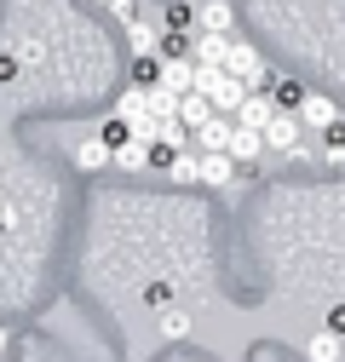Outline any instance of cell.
<instances>
[{
    "label": "cell",
    "instance_id": "1",
    "mask_svg": "<svg viewBox=\"0 0 345 362\" xmlns=\"http://www.w3.org/2000/svg\"><path fill=\"white\" fill-rule=\"evenodd\" d=\"M225 69H230V75H242V81L253 86V93H265V86L276 81V75H271V64L259 58L253 47H242V40H236V47H230V64H225Z\"/></svg>",
    "mask_w": 345,
    "mask_h": 362
},
{
    "label": "cell",
    "instance_id": "2",
    "mask_svg": "<svg viewBox=\"0 0 345 362\" xmlns=\"http://www.w3.org/2000/svg\"><path fill=\"white\" fill-rule=\"evenodd\" d=\"M236 167H242V161H236L230 150H201V185H207V190H230V185H236Z\"/></svg>",
    "mask_w": 345,
    "mask_h": 362
},
{
    "label": "cell",
    "instance_id": "3",
    "mask_svg": "<svg viewBox=\"0 0 345 362\" xmlns=\"http://www.w3.org/2000/svg\"><path fill=\"white\" fill-rule=\"evenodd\" d=\"M299 127H305V121H299L293 110H276V121L265 127V144L276 156H299Z\"/></svg>",
    "mask_w": 345,
    "mask_h": 362
},
{
    "label": "cell",
    "instance_id": "4",
    "mask_svg": "<svg viewBox=\"0 0 345 362\" xmlns=\"http://www.w3.org/2000/svg\"><path fill=\"white\" fill-rule=\"evenodd\" d=\"M247 93H253V86H247L242 75H230V69H219V81H213V86H207V98H213V110H219V115H225V110L236 115Z\"/></svg>",
    "mask_w": 345,
    "mask_h": 362
},
{
    "label": "cell",
    "instance_id": "5",
    "mask_svg": "<svg viewBox=\"0 0 345 362\" xmlns=\"http://www.w3.org/2000/svg\"><path fill=\"white\" fill-rule=\"evenodd\" d=\"M276 110H282V104H276L271 93H247L242 110H236V127H259V132H265V127L276 121Z\"/></svg>",
    "mask_w": 345,
    "mask_h": 362
},
{
    "label": "cell",
    "instance_id": "6",
    "mask_svg": "<svg viewBox=\"0 0 345 362\" xmlns=\"http://www.w3.org/2000/svg\"><path fill=\"white\" fill-rule=\"evenodd\" d=\"M150 167H156V144H144V139L115 144V173H150Z\"/></svg>",
    "mask_w": 345,
    "mask_h": 362
},
{
    "label": "cell",
    "instance_id": "7",
    "mask_svg": "<svg viewBox=\"0 0 345 362\" xmlns=\"http://www.w3.org/2000/svg\"><path fill=\"white\" fill-rule=\"evenodd\" d=\"M230 47H236L230 35H219V29H196V47H190V52H196V64H219V69H225V64H230Z\"/></svg>",
    "mask_w": 345,
    "mask_h": 362
},
{
    "label": "cell",
    "instance_id": "8",
    "mask_svg": "<svg viewBox=\"0 0 345 362\" xmlns=\"http://www.w3.org/2000/svg\"><path fill=\"white\" fill-rule=\"evenodd\" d=\"M299 121H305L311 132H328V127L339 121V104L322 98V93H305V104H299Z\"/></svg>",
    "mask_w": 345,
    "mask_h": 362
},
{
    "label": "cell",
    "instance_id": "9",
    "mask_svg": "<svg viewBox=\"0 0 345 362\" xmlns=\"http://www.w3.org/2000/svg\"><path fill=\"white\" fill-rule=\"evenodd\" d=\"M75 167H81V173H104V167H115V144L104 139V132H98V139H86V144L75 150Z\"/></svg>",
    "mask_w": 345,
    "mask_h": 362
},
{
    "label": "cell",
    "instance_id": "10",
    "mask_svg": "<svg viewBox=\"0 0 345 362\" xmlns=\"http://www.w3.org/2000/svg\"><path fill=\"white\" fill-rule=\"evenodd\" d=\"M127 47H133V58H161V29H156L150 18L127 23Z\"/></svg>",
    "mask_w": 345,
    "mask_h": 362
},
{
    "label": "cell",
    "instance_id": "11",
    "mask_svg": "<svg viewBox=\"0 0 345 362\" xmlns=\"http://www.w3.org/2000/svg\"><path fill=\"white\" fill-rule=\"evenodd\" d=\"M230 132H236V115H230V121H225V115L201 121V127H196V150H230Z\"/></svg>",
    "mask_w": 345,
    "mask_h": 362
},
{
    "label": "cell",
    "instance_id": "12",
    "mask_svg": "<svg viewBox=\"0 0 345 362\" xmlns=\"http://www.w3.org/2000/svg\"><path fill=\"white\" fill-rule=\"evenodd\" d=\"M265 150H271V144H265V132H259V127H236V132H230V156H236L242 167H247V161H259Z\"/></svg>",
    "mask_w": 345,
    "mask_h": 362
},
{
    "label": "cell",
    "instance_id": "13",
    "mask_svg": "<svg viewBox=\"0 0 345 362\" xmlns=\"http://www.w3.org/2000/svg\"><path fill=\"white\" fill-rule=\"evenodd\" d=\"M115 115H121L127 127H133V121H144V115H156V110H150V86H127V93L115 98Z\"/></svg>",
    "mask_w": 345,
    "mask_h": 362
},
{
    "label": "cell",
    "instance_id": "14",
    "mask_svg": "<svg viewBox=\"0 0 345 362\" xmlns=\"http://www.w3.org/2000/svg\"><path fill=\"white\" fill-rule=\"evenodd\" d=\"M213 115H219V110H213L207 93H196V86H190V93H179V121H185V127H201V121H213Z\"/></svg>",
    "mask_w": 345,
    "mask_h": 362
},
{
    "label": "cell",
    "instance_id": "15",
    "mask_svg": "<svg viewBox=\"0 0 345 362\" xmlns=\"http://www.w3.org/2000/svg\"><path fill=\"white\" fill-rule=\"evenodd\" d=\"M167 178L172 185H201V150H179L167 161Z\"/></svg>",
    "mask_w": 345,
    "mask_h": 362
},
{
    "label": "cell",
    "instance_id": "16",
    "mask_svg": "<svg viewBox=\"0 0 345 362\" xmlns=\"http://www.w3.org/2000/svg\"><path fill=\"white\" fill-rule=\"evenodd\" d=\"M305 356H311V362H339V356H345V334L322 328L317 339H305Z\"/></svg>",
    "mask_w": 345,
    "mask_h": 362
},
{
    "label": "cell",
    "instance_id": "17",
    "mask_svg": "<svg viewBox=\"0 0 345 362\" xmlns=\"http://www.w3.org/2000/svg\"><path fill=\"white\" fill-rule=\"evenodd\" d=\"M196 29H219V35H230V29H236V6H230V0H207Z\"/></svg>",
    "mask_w": 345,
    "mask_h": 362
},
{
    "label": "cell",
    "instance_id": "18",
    "mask_svg": "<svg viewBox=\"0 0 345 362\" xmlns=\"http://www.w3.org/2000/svg\"><path fill=\"white\" fill-rule=\"evenodd\" d=\"M161 86H167V93H190V86H196V64H167L161 58Z\"/></svg>",
    "mask_w": 345,
    "mask_h": 362
},
{
    "label": "cell",
    "instance_id": "19",
    "mask_svg": "<svg viewBox=\"0 0 345 362\" xmlns=\"http://www.w3.org/2000/svg\"><path fill=\"white\" fill-rule=\"evenodd\" d=\"M271 98H276L282 110H299V104H305V86H299L293 75H276V81H271Z\"/></svg>",
    "mask_w": 345,
    "mask_h": 362
},
{
    "label": "cell",
    "instance_id": "20",
    "mask_svg": "<svg viewBox=\"0 0 345 362\" xmlns=\"http://www.w3.org/2000/svg\"><path fill=\"white\" fill-rule=\"evenodd\" d=\"M322 156H328V167H345V115L322 132Z\"/></svg>",
    "mask_w": 345,
    "mask_h": 362
},
{
    "label": "cell",
    "instance_id": "21",
    "mask_svg": "<svg viewBox=\"0 0 345 362\" xmlns=\"http://www.w3.org/2000/svg\"><path fill=\"white\" fill-rule=\"evenodd\" d=\"M172 293H179V288H172V282H167V276H156V282H144V305H150V310H156V316H161V310H167V305H172Z\"/></svg>",
    "mask_w": 345,
    "mask_h": 362
},
{
    "label": "cell",
    "instance_id": "22",
    "mask_svg": "<svg viewBox=\"0 0 345 362\" xmlns=\"http://www.w3.org/2000/svg\"><path fill=\"white\" fill-rule=\"evenodd\" d=\"M161 334H167V339H190V310H172V305H167V310H161Z\"/></svg>",
    "mask_w": 345,
    "mask_h": 362
},
{
    "label": "cell",
    "instance_id": "23",
    "mask_svg": "<svg viewBox=\"0 0 345 362\" xmlns=\"http://www.w3.org/2000/svg\"><path fill=\"white\" fill-rule=\"evenodd\" d=\"M133 86H161V58H133Z\"/></svg>",
    "mask_w": 345,
    "mask_h": 362
},
{
    "label": "cell",
    "instance_id": "24",
    "mask_svg": "<svg viewBox=\"0 0 345 362\" xmlns=\"http://www.w3.org/2000/svg\"><path fill=\"white\" fill-rule=\"evenodd\" d=\"M167 29H190V23H201V12H190L185 6V0H179V6H167V18H161Z\"/></svg>",
    "mask_w": 345,
    "mask_h": 362
},
{
    "label": "cell",
    "instance_id": "25",
    "mask_svg": "<svg viewBox=\"0 0 345 362\" xmlns=\"http://www.w3.org/2000/svg\"><path fill=\"white\" fill-rule=\"evenodd\" d=\"M104 12H110V18L121 23V29H127V23H139V0H110Z\"/></svg>",
    "mask_w": 345,
    "mask_h": 362
},
{
    "label": "cell",
    "instance_id": "26",
    "mask_svg": "<svg viewBox=\"0 0 345 362\" xmlns=\"http://www.w3.org/2000/svg\"><path fill=\"white\" fill-rule=\"evenodd\" d=\"M213 81H219V64H196V93H207Z\"/></svg>",
    "mask_w": 345,
    "mask_h": 362
},
{
    "label": "cell",
    "instance_id": "27",
    "mask_svg": "<svg viewBox=\"0 0 345 362\" xmlns=\"http://www.w3.org/2000/svg\"><path fill=\"white\" fill-rule=\"evenodd\" d=\"M12 230H18V213H12V207H0V236H12Z\"/></svg>",
    "mask_w": 345,
    "mask_h": 362
},
{
    "label": "cell",
    "instance_id": "28",
    "mask_svg": "<svg viewBox=\"0 0 345 362\" xmlns=\"http://www.w3.org/2000/svg\"><path fill=\"white\" fill-rule=\"evenodd\" d=\"M328 328H334V334H345V305H334V310H328Z\"/></svg>",
    "mask_w": 345,
    "mask_h": 362
},
{
    "label": "cell",
    "instance_id": "29",
    "mask_svg": "<svg viewBox=\"0 0 345 362\" xmlns=\"http://www.w3.org/2000/svg\"><path fill=\"white\" fill-rule=\"evenodd\" d=\"M6 351H12V334H6V328H0V356H6Z\"/></svg>",
    "mask_w": 345,
    "mask_h": 362
},
{
    "label": "cell",
    "instance_id": "30",
    "mask_svg": "<svg viewBox=\"0 0 345 362\" xmlns=\"http://www.w3.org/2000/svg\"><path fill=\"white\" fill-rule=\"evenodd\" d=\"M0 207H6V190H0Z\"/></svg>",
    "mask_w": 345,
    "mask_h": 362
},
{
    "label": "cell",
    "instance_id": "31",
    "mask_svg": "<svg viewBox=\"0 0 345 362\" xmlns=\"http://www.w3.org/2000/svg\"><path fill=\"white\" fill-rule=\"evenodd\" d=\"M98 6H110V0H98Z\"/></svg>",
    "mask_w": 345,
    "mask_h": 362
}]
</instances>
